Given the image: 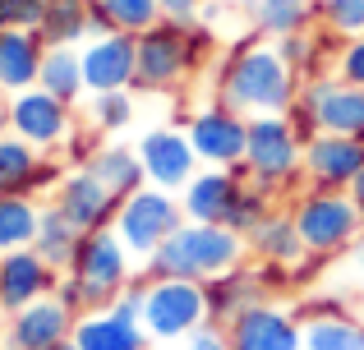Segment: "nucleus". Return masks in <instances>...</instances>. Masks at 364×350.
Wrapping results in <instances>:
<instances>
[{"label":"nucleus","instance_id":"nucleus-25","mask_svg":"<svg viewBox=\"0 0 364 350\" xmlns=\"http://www.w3.org/2000/svg\"><path fill=\"white\" fill-rule=\"evenodd\" d=\"M37 88H46L51 97L70 102V106H83V97H88V83H83L79 46H46L42 74H37Z\"/></svg>","mask_w":364,"mask_h":350},{"label":"nucleus","instance_id":"nucleus-8","mask_svg":"<svg viewBox=\"0 0 364 350\" xmlns=\"http://www.w3.org/2000/svg\"><path fill=\"white\" fill-rule=\"evenodd\" d=\"M203 323H208L203 281H185V277L143 281V327H148L152 341H176L180 346Z\"/></svg>","mask_w":364,"mask_h":350},{"label":"nucleus","instance_id":"nucleus-42","mask_svg":"<svg viewBox=\"0 0 364 350\" xmlns=\"http://www.w3.org/2000/svg\"><path fill=\"white\" fill-rule=\"evenodd\" d=\"M328 263H332L328 253H304V258L291 268V281H295V290H309L314 281L323 277V268H328Z\"/></svg>","mask_w":364,"mask_h":350},{"label":"nucleus","instance_id":"nucleus-32","mask_svg":"<svg viewBox=\"0 0 364 350\" xmlns=\"http://www.w3.org/2000/svg\"><path fill=\"white\" fill-rule=\"evenodd\" d=\"M83 120H88V129H97L102 138L120 134V129L134 120V92L129 88H120V92H88Z\"/></svg>","mask_w":364,"mask_h":350},{"label":"nucleus","instance_id":"nucleus-38","mask_svg":"<svg viewBox=\"0 0 364 350\" xmlns=\"http://www.w3.org/2000/svg\"><path fill=\"white\" fill-rule=\"evenodd\" d=\"M97 148H102V134H97V129H83V125H79V129H74L70 138H65L60 157H65V166H70V171H74V166H88Z\"/></svg>","mask_w":364,"mask_h":350},{"label":"nucleus","instance_id":"nucleus-17","mask_svg":"<svg viewBox=\"0 0 364 350\" xmlns=\"http://www.w3.org/2000/svg\"><path fill=\"white\" fill-rule=\"evenodd\" d=\"M74 323L79 318L60 305L55 295H42L37 305L18 309V314L5 318V350H51L60 341L74 337Z\"/></svg>","mask_w":364,"mask_h":350},{"label":"nucleus","instance_id":"nucleus-40","mask_svg":"<svg viewBox=\"0 0 364 350\" xmlns=\"http://www.w3.org/2000/svg\"><path fill=\"white\" fill-rule=\"evenodd\" d=\"M180 350H231V337H226V327L203 323L198 332H189L185 341H180Z\"/></svg>","mask_w":364,"mask_h":350},{"label":"nucleus","instance_id":"nucleus-9","mask_svg":"<svg viewBox=\"0 0 364 350\" xmlns=\"http://www.w3.org/2000/svg\"><path fill=\"white\" fill-rule=\"evenodd\" d=\"M9 129L42 153H60L65 138L79 129V116H74L70 102L51 97L46 88H23L9 97Z\"/></svg>","mask_w":364,"mask_h":350},{"label":"nucleus","instance_id":"nucleus-53","mask_svg":"<svg viewBox=\"0 0 364 350\" xmlns=\"http://www.w3.org/2000/svg\"><path fill=\"white\" fill-rule=\"evenodd\" d=\"M360 318H364V305H360Z\"/></svg>","mask_w":364,"mask_h":350},{"label":"nucleus","instance_id":"nucleus-3","mask_svg":"<svg viewBox=\"0 0 364 350\" xmlns=\"http://www.w3.org/2000/svg\"><path fill=\"white\" fill-rule=\"evenodd\" d=\"M291 217H295L304 249L328 253V258H341L364 235V212L346 189H300L291 198Z\"/></svg>","mask_w":364,"mask_h":350},{"label":"nucleus","instance_id":"nucleus-16","mask_svg":"<svg viewBox=\"0 0 364 350\" xmlns=\"http://www.w3.org/2000/svg\"><path fill=\"white\" fill-rule=\"evenodd\" d=\"M51 203L70 217L79 231H102V226H116V212H120V198L102 185L88 166H74L70 175L60 180V189L51 194Z\"/></svg>","mask_w":364,"mask_h":350},{"label":"nucleus","instance_id":"nucleus-39","mask_svg":"<svg viewBox=\"0 0 364 350\" xmlns=\"http://www.w3.org/2000/svg\"><path fill=\"white\" fill-rule=\"evenodd\" d=\"M286 120H291V129H295V138H300V143H309V138H318L323 134V125H318V116H314V106L304 97H295L291 106L282 111Z\"/></svg>","mask_w":364,"mask_h":350},{"label":"nucleus","instance_id":"nucleus-12","mask_svg":"<svg viewBox=\"0 0 364 350\" xmlns=\"http://www.w3.org/2000/svg\"><path fill=\"white\" fill-rule=\"evenodd\" d=\"M231 350H304V323L291 305H277V300H258L249 305L231 327Z\"/></svg>","mask_w":364,"mask_h":350},{"label":"nucleus","instance_id":"nucleus-44","mask_svg":"<svg viewBox=\"0 0 364 350\" xmlns=\"http://www.w3.org/2000/svg\"><path fill=\"white\" fill-rule=\"evenodd\" d=\"M254 272H258V281H263L267 295H277V290H291V286H295V281H291V268H286V263H263V258H258V263H254Z\"/></svg>","mask_w":364,"mask_h":350},{"label":"nucleus","instance_id":"nucleus-2","mask_svg":"<svg viewBox=\"0 0 364 350\" xmlns=\"http://www.w3.org/2000/svg\"><path fill=\"white\" fill-rule=\"evenodd\" d=\"M249 258V240L222 222H185L148 263H139V281L157 277H185V281H208L222 272L240 268Z\"/></svg>","mask_w":364,"mask_h":350},{"label":"nucleus","instance_id":"nucleus-19","mask_svg":"<svg viewBox=\"0 0 364 350\" xmlns=\"http://www.w3.org/2000/svg\"><path fill=\"white\" fill-rule=\"evenodd\" d=\"M74 341L79 350H148L152 337L143 327V318L124 314V309L107 305V309H88L74 323Z\"/></svg>","mask_w":364,"mask_h":350},{"label":"nucleus","instance_id":"nucleus-45","mask_svg":"<svg viewBox=\"0 0 364 350\" xmlns=\"http://www.w3.org/2000/svg\"><path fill=\"white\" fill-rule=\"evenodd\" d=\"M189 51H194L198 65H208V60H213V51H217V33L208 23H198V18L189 23Z\"/></svg>","mask_w":364,"mask_h":350},{"label":"nucleus","instance_id":"nucleus-35","mask_svg":"<svg viewBox=\"0 0 364 350\" xmlns=\"http://www.w3.org/2000/svg\"><path fill=\"white\" fill-rule=\"evenodd\" d=\"M295 314H300V323H314V318H341V314H355V300L346 295V290H304L300 300H295Z\"/></svg>","mask_w":364,"mask_h":350},{"label":"nucleus","instance_id":"nucleus-20","mask_svg":"<svg viewBox=\"0 0 364 350\" xmlns=\"http://www.w3.org/2000/svg\"><path fill=\"white\" fill-rule=\"evenodd\" d=\"M240 185L245 180L231 166H198V175L180 189V207H185L189 222H226Z\"/></svg>","mask_w":364,"mask_h":350},{"label":"nucleus","instance_id":"nucleus-18","mask_svg":"<svg viewBox=\"0 0 364 350\" xmlns=\"http://www.w3.org/2000/svg\"><path fill=\"white\" fill-rule=\"evenodd\" d=\"M300 97L314 106L318 125L328 134H350V138H364V88L355 83H341L337 74H318L300 88Z\"/></svg>","mask_w":364,"mask_h":350},{"label":"nucleus","instance_id":"nucleus-6","mask_svg":"<svg viewBox=\"0 0 364 350\" xmlns=\"http://www.w3.org/2000/svg\"><path fill=\"white\" fill-rule=\"evenodd\" d=\"M134 46H139V65H134V83L129 92H143V97H157V92H176L189 74L198 70L194 51H189V23H152L148 33H134Z\"/></svg>","mask_w":364,"mask_h":350},{"label":"nucleus","instance_id":"nucleus-43","mask_svg":"<svg viewBox=\"0 0 364 350\" xmlns=\"http://www.w3.org/2000/svg\"><path fill=\"white\" fill-rule=\"evenodd\" d=\"M51 295L60 300V305L70 309L74 318H79V314H88V300H83V286L70 277V272H60V281H55V290H51Z\"/></svg>","mask_w":364,"mask_h":350},{"label":"nucleus","instance_id":"nucleus-50","mask_svg":"<svg viewBox=\"0 0 364 350\" xmlns=\"http://www.w3.org/2000/svg\"><path fill=\"white\" fill-rule=\"evenodd\" d=\"M51 350H79V341L70 337V341H60V346H51Z\"/></svg>","mask_w":364,"mask_h":350},{"label":"nucleus","instance_id":"nucleus-30","mask_svg":"<svg viewBox=\"0 0 364 350\" xmlns=\"http://www.w3.org/2000/svg\"><path fill=\"white\" fill-rule=\"evenodd\" d=\"M88 5L92 0H46V18L37 28L46 46H79L88 42Z\"/></svg>","mask_w":364,"mask_h":350},{"label":"nucleus","instance_id":"nucleus-52","mask_svg":"<svg viewBox=\"0 0 364 350\" xmlns=\"http://www.w3.org/2000/svg\"><path fill=\"white\" fill-rule=\"evenodd\" d=\"M360 268H364V244H360Z\"/></svg>","mask_w":364,"mask_h":350},{"label":"nucleus","instance_id":"nucleus-33","mask_svg":"<svg viewBox=\"0 0 364 350\" xmlns=\"http://www.w3.org/2000/svg\"><path fill=\"white\" fill-rule=\"evenodd\" d=\"M267 212H277V198L267 194V189H258V185H240V194H235V203H231V212H226L222 226H231V231H240L249 240V231H254Z\"/></svg>","mask_w":364,"mask_h":350},{"label":"nucleus","instance_id":"nucleus-15","mask_svg":"<svg viewBox=\"0 0 364 350\" xmlns=\"http://www.w3.org/2000/svg\"><path fill=\"white\" fill-rule=\"evenodd\" d=\"M55 281H60V272L37 249L0 253V318H9V314H18V309L37 305L42 295H51Z\"/></svg>","mask_w":364,"mask_h":350},{"label":"nucleus","instance_id":"nucleus-4","mask_svg":"<svg viewBox=\"0 0 364 350\" xmlns=\"http://www.w3.org/2000/svg\"><path fill=\"white\" fill-rule=\"evenodd\" d=\"M249 185L267 189L272 198H291L304 180V143L295 138L286 116H249V148H245Z\"/></svg>","mask_w":364,"mask_h":350},{"label":"nucleus","instance_id":"nucleus-48","mask_svg":"<svg viewBox=\"0 0 364 350\" xmlns=\"http://www.w3.org/2000/svg\"><path fill=\"white\" fill-rule=\"evenodd\" d=\"M5 28H14V18H9V0H0V33Z\"/></svg>","mask_w":364,"mask_h":350},{"label":"nucleus","instance_id":"nucleus-21","mask_svg":"<svg viewBox=\"0 0 364 350\" xmlns=\"http://www.w3.org/2000/svg\"><path fill=\"white\" fill-rule=\"evenodd\" d=\"M203 295H208V323L213 327H231L249 305L267 300V290H263V281H258V272L249 268V263H240V268L222 272V277H208Z\"/></svg>","mask_w":364,"mask_h":350},{"label":"nucleus","instance_id":"nucleus-27","mask_svg":"<svg viewBox=\"0 0 364 350\" xmlns=\"http://www.w3.org/2000/svg\"><path fill=\"white\" fill-rule=\"evenodd\" d=\"M249 18H254V33L277 42L286 33H300V28L318 23V5L314 0H249Z\"/></svg>","mask_w":364,"mask_h":350},{"label":"nucleus","instance_id":"nucleus-24","mask_svg":"<svg viewBox=\"0 0 364 350\" xmlns=\"http://www.w3.org/2000/svg\"><path fill=\"white\" fill-rule=\"evenodd\" d=\"M88 171L97 175L116 198H129V194H139V189L148 185L143 162H139V148H134V143H107V138H102V148L92 153Z\"/></svg>","mask_w":364,"mask_h":350},{"label":"nucleus","instance_id":"nucleus-47","mask_svg":"<svg viewBox=\"0 0 364 350\" xmlns=\"http://www.w3.org/2000/svg\"><path fill=\"white\" fill-rule=\"evenodd\" d=\"M346 194L355 198V207H360V212H364V171H360L355 180H350V189H346Z\"/></svg>","mask_w":364,"mask_h":350},{"label":"nucleus","instance_id":"nucleus-37","mask_svg":"<svg viewBox=\"0 0 364 350\" xmlns=\"http://www.w3.org/2000/svg\"><path fill=\"white\" fill-rule=\"evenodd\" d=\"M332 74H337L341 83H355V88H364V33L341 37L337 60H332Z\"/></svg>","mask_w":364,"mask_h":350},{"label":"nucleus","instance_id":"nucleus-11","mask_svg":"<svg viewBox=\"0 0 364 350\" xmlns=\"http://www.w3.org/2000/svg\"><path fill=\"white\" fill-rule=\"evenodd\" d=\"M134 148H139V162H143L148 185L171 189V194H180V189L198 175V166H203L198 153H194V143H189V134L185 129H171V125L143 129Z\"/></svg>","mask_w":364,"mask_h":350},{"label":"nucleus","instance_id":"nucleus-31","mask_svg":"<svg viewBox=\"0 0 364 350\" xmlns=\"http://www.w3.org/2000/svg\"><path fill=\"white\" fill-rule=\"evenodd\" d=\"M304 350H364V318H314L304 323Z\"/></svg>","mask_w":364,"mask_h":350},{"label":"nucleus","instance_id":"nucleus-46","mask_svg":"<svg viewBox=\"0 0 364 350\" xmlns=\"http://www.w3.org/2000/svg\"><path fill=\"white\" fill-rule=\"evenodd\" d=\"M157 5H161V18H171V23H194L208 0H157Z\"/></svg>","mask_w":364,"mask_h":350},{"label":"nucleus","instance_id":"nucleus-14","mask_svg":"<svg viewBox=\"0 0 364 350\" xmlns=\"http://www.w3.org/2000/svg\"><path fill=\"white\" fill-rule=\"evenodd\" d=\"M364 171V138L328 134L304 143V185L309 189H350V180Z\"/></svg>","mask_w":364,"mask_h":350},{"label":"nucleus","instance_id":"nucleus-13","mask_svg":"<svg viewBox=\"0 0 364 350\" xmlns=\"http://www.w3.org/2000/svg\"><path fill=\"white\" fill-rule=\"evenodd\" d=\"M79 60H83L88 92H120L134 83L139 46H134V33H102V37L79 42Z\"/></svg>","mask_w":364,"mask_h":350},{"label":"nucleus","instance_id":"nucleus-28","mask_svg":"<svg viewBox=\"0 0 364 350\" xmlns=\"http://www.w3.org/2000/svg\"><path fill=\"white\" fill-rule=\"evenodd\" d=\"M42 148L18 138L14 129H0V194H28L33 198V175L42 166Z\"/></svg>","mask_w":364,"mask_h":350},{"label":"nucleus","instance_id":"nucleus-22","mask_svg":"<svg viewBox=\"0 0 364 350\" xmlns=\"http://www.w3.org/2000/svg\"><path fill=\"white\" fill-rule=\"evenodd\" d=\"M42 55L46 42L28 28H5L0 33V92L14 97L23 88H37V74H42Z\"/></svg>","mask_w":364,"mask_h":350},{"label":"nucleus","instance_id":"nucleus-36","mask_svg":"<svg viewBox=\"0 0 364 350\" xmlns=\"http://www.w3.org/2000/svg\"><path fill=\"white\" fill-rule=\"evenodd\" d=\"M318 5V23L341 37L364 33V0H314Z\"/></svg>","mask_w":364,"mask_h":350},{"label":"nucleus","instance_id":"nucleus-51","mask_svg":"<svg viewBox=\"0 0 364 350\" xmlns=\"http://www.w3.org/2000/svg\"><path fill=\"white\" fill-rule=\"evenodd\" d=\"M0 350H5V327H0Z\"/></svg>","mask_w":364,"mask_h":350},{"label":"nucleus","instance_id":"nucleus-1","mask_svg":"<svg viewBox=\"0 0 364 350\" xmlns=\"http://www.w3.org/2000/svg\"><path fill=\"white\" fill-rule=\"evenodd\" d=\"M300 74L277 55L272 42H263V33L235 42L217 65V97L240 116H282L300 97Z\"/></svg>","mask_w":364,"mask_h":350},{"label":"nucleus","instance_id":"nucleus-49","mask_svg":"<svg viewBox=\"0 0 364 350\" xmlns=\"http://www.w3.org/2000/svg\"><path fill=\"white\" fill-rule=\"evenodd\" d=\"M0 129H9V97L0 92Z\"/></svg>","mask_w":364,"mask_h":350},{"label":"nucleus","instance_id":"nucleus-23","mask_svg":"<svg viewBox=\"0 0 364 350\" xmlns=\"http://www.w3.org/2000/svg\"><path fill=\"white\" fill-rule=\"evenodd\" d=\"M249 253H254V258H263V263H286V268H295V263L309 253V249H304V240H300V231H295L291 207L267 212L263 222L249 231Z\"/></svg>","mask_w":364,"mask_h":350},{"label":"nucleus","instance_id":"nucleus-7","mask_svg":"<svg viewBox=\"0 0 364 350\" xmlns=\"http://www.w3.org/2000/svg\"><path fill=\"white\" fill-rule=\"evenodd\" d=\"M185 207H180V194L157 185H143L139 194L120 198V212H116V235L124 240V249L134 253L139 263H148L171 235L185 226Z\"/></svg>","mask_w":364,"mask_h":350},{"label":"nucleus","instance_id":"nucleus-41","mask_svg":"<svg viewBox=\"0 0 364 350\" xmlns=\"http://www.w3.org/2000/svg\"><path fill=\"white\" fill-rule=\"evenodd\" d=\"M9 18H14V28L37 33L42 18H46V0H9Z\"/></svg>","mask_w":364,"mask_h":350},{"label":"nucleus","instance_id":"nucleus-26","mask_svg":"<svg viewBox=\"0 0 364 350\" xmlns=\"http://www.w3.org/2000/svg\"><path fill=\"white\" fill-rule=\"evenodd\" d=\"M79 240H83V231H79V226H74V222H70V217H65L55 203H42V217H37V240H33V249L42 253V258L51 263L55 272H70Z\"/></svg>","mask_w":364,"mask_h":350},{"label":"nucleus","instance_id":"nucleus-10","mask_svg":"<svg viewBox=\"0 0 364 350\" xmlns=\"http://www.w3.org/2000/svg\"><path fill=\"white\" fill-rule=\"evenodd\" d=\"M185 134L203 166H235V162H245V148H249V116H240L235 106H226L217 97L189 116Z\"/></svg>","mask_w":364,"mask_h":350},{"label":"nucleus","instance_id":"nucleus-34","mask_svg":"<svg viewBox=\"0 0 364 350\" xmlns=\"http://www.w3.org/2000/svg\"><path fill=\"white\" fill-rule=\"evenodd\" d=\"M111 14L116 33H148L152 23H161V5L157 0H97Z\"/></svg>","mask_w":364,"mask_h":350},{"label":"nucleus","instance_id":"nucleus-29","mask_svg":"<svg viewBox=\"0 0 364 350\" xmlns=\"http://www.w3.org/2000/svg\"><path fill=\"white\" fill-rule=\"evenodd\" d=\"M37 217H42V198L0 194V253L33 249V240H37Z\"/></svg>","mask_w":364,"mask_h":350},{"label":"nucleus","instance_id":"nucleus-5","mask_svg":"<svg viewBox=\"0 0 364 350\" xmlns=\"http://www.w3.org/2000/svg\"><path fill=\"white\" fill-rule=\"evenodd\" d=\"M70 277L83 286L88 309H107L116 305V295L129 281H139V258L124 249L116 226H102V231H83L74 263H70Z\"/></svg>","mask_w":364,"mask_h":350}]
</instances>
